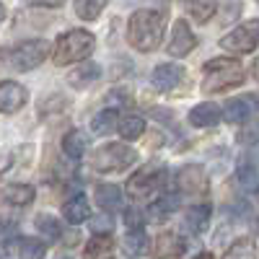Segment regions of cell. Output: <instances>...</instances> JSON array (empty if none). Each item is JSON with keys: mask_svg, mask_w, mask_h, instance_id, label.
<instances>
[{"mask_svg": "<svg viewBox=\"0 0 259 259\" xmlns=\"http://www.w3.org/2000/svg\"><path fill=\"white\" fill-rule=\"evenodd\" d=\"M36 228L41 231V236H47L50 241H57L62 236V228H60V223L52 218V215H39V218H36Z\"/></svg>", "mask_w": 259, "mask_h": 259, "instance_id": "obj_30", "label": "cell"}, {"mask_svg": "<svg viewBox=\"0 0 259 259\" xmlns=\"http://www.w3.org/2000/svg\"><path fill=\"white\" fill-rule=\"evenodd\" d=\"M166 182V168L163 166H143L133 177L127 179V189L133 197H150L156 189H161Z\"/></svg>", "mask_w": 259, "mask_h": 259, "instance_id": "obj_7", "label": "cell"}, {"mask_svg": "<svg viewBox=\"0 0 259 259\" xmlns=\"http://www.w3.org/2000/svg\"><path fill=\"white\" fill-rule=\"evenodd\" d=\"M138 163V150L124 143H106L91 153V168L99 174H109V171H124Z\"/></svg>", "mask_w": 259, "mask_h": 259, "instance_id": "obj_4", "label": "cell"}, {"mask_svg": "<svg viewBox=\"0 0 259 259\" xmlns=\"http://www.w3.org/2000/svg\"><path fill=\"white\" fill-rule=\"evenodd\" d=\"M246 78L241 62H236L231 57H215L205 62V80H202V91L205 94H221L228 91L233 85H241Z\"/></svg>", "mask_w": 259, "mask_h": 259, "instance_id": "obj_2", "label": "cell"}, {"mask_svg": "<svg viewBox=\"0 0 259 259\" xmlns=\"http://www.w3.org/2000/svg\"><path fill=\"white\" fill-rule=\"evenodd\" d=\"M256 228H259V221H256Z\"/></svg>", "mask_w": 259, "mask_h": 259, "instance_id": "obj_38", "label": "cell"}, {"mask_svg": "<svg viewBox=\"0 0 259 259\" xmlns=\"http://www.w3.org/2000/svg\"><path fill=\"white\" fill-rule=\"evenodd\" d=\"M45 254H47L45 241H39V239H21L18 241V256L21 259H45Z\"/></svg>", "mask_w": 259, "mask_h": 259, "instance_id": "obj_28", "label": "cell"}, {"mask_svg": "<svg viewBox=\"0 0 259 259\" xmlns=\"http://www.w3.org/2000/svg\"><path fill=\"white\" fill-rule=\"evenodd\" d=\"M122 246H124L127 256H143L150 249V241H148V236H145L143 228H130L127 236L122 239Z\"/></svg>", "mask_w": 259, "mask_h": 259, "instance_id": "obj_24", "label": "cell"}, {"mask_svg": "<svg viewBox=\"0 0 259 259\" xmlns=\"http://www.w3.org/2000/svg\"><path fill=\"white\" fill-rule=\"evenodd\" d=\"M112 228H114V218H112L109 210H104L101 215H94L91 218V231L94 233H112Z\"/></svg>", "mask_w": 259, "mask_h": 259, "instance_id": "obj_32", "label": "cell"}, {"mask_svg": "<svg viewBox=\"0 0 259 259\" xmlns=\"http://www.w3.org/2000/svg\"><path fill=\"white\" fill-rule=\"evenodd\" d=\"M236 140H239L241 145H254V143L259 140V119H254V122H249V119H246V124L239 130Z\"/></svg>", "mask_w": 259, "mask_h": 259, "instance_id": "obj_31", "label": "cell"}, {"mask_svg": "<svg viewBox=\"0 0 259 259\" xmlns=\"http://www.w3.org/2000/svg\"><path fill=\"white\" fill-rule=\"evenodd\" d=\"M223 259H256V251H254V244L249 239H239L228 246V251L223 254Z\"/></svg>", "mask_w": 259, "mask_h": 259, "instance_id": "obj_29", "label": "cell"}, {"mask_svg": "<svg viewBox=\"0 0 259 259\" xmlns=\"http://www.w3.org/2000/svg\"><path fill=\"white\" fill-rule=\"evenodd\" d=\"M184 239L174 231H163L156 236V241L150 244V259H171V256H179L184 251Z\"/></svg>", "mask_w": 259, "mask_h": 259, "instance_id": "obj_11", "label": "cell"}, {"mask_svg": "<svg viewBox=\"0 0 259 259\" xmlns=\"http://www.w3.org/2000/svg\"><path fill=\"white\" fill-rule=\"evenodd\" d=\"M29 6H41V8H57V6H62L65 0H26Z\"/></svg>", "mask_w": 259, "mask_h": 259, "instance_id": "obj_35", "label": "cell"}, {"mask_svg": "<svg viewBox=\"0 0 259 259\" xmlns=\"http://www.w3.org/2000/svg\"><path fill=\"white\" fill-rule=\"evenodd\" d=\"M96 205L101 207V210H117V207H122V189L117 187V184H99L96 187Z\"/></svg>", "mask_w": 259, "mask_h": 259, "instance_id": "obj_20", "label": "cell"}, {"mask_svg": "<svg viewBox=\"0 0 259 259\" xmlns=\"http://www.w3.org/2000/svg\"><path fill=\"white\" fill-rule=\"evenodd\" d=\"M207 223H210V207L207 205H194L187 210L184 215V228L189 233H202L207 231Z\"/></svg>", "mask_w": 259, "mask_h": 259, "instance_id": "obj_23", "label": "cell"}, {"mask_svg": "<svg viewBox=\"0 0 259 259\" xmlns=\"http://www.w3.org/2000/svg\"><path fill=\"white\" fill-rule=\"evenodd\" d=\"M62 150H65V156H70V158H83V153L89 150V135H85L83 130H70V133L62 138Z\"/></svg>", "mask_w": 259, "mask_h": 259, "instance_id": "obj_22", "label": "cell"}, {"mask_svg": "<svg viewBox=\"0 0 259 259\" xmlns=\"http://www.w3.org/2000/svg\"><path fill=\"white\" fill-rule=\"evenodd\" d=\"M99 78H101V68H99V65L96 62H83V65H78L75 70H70L68 83L73 85V89H85L89 83H94Z\"/></svg>", "mask_w": 259, "mask_h": 259, "instance_id": "obj_18", "label": "cell"}, {"mask_svg": "<svg viewBox=\"0 0 259 259\" xmlns=\"http://www.w3.org/2000/svg\"><path fill=\"white\" fill-rule=\"evenodd\" d=\"M62 218L68 223H73V226L89 221V200H85L83 194H75L73 200H68L62 205Z\"/></svg>", "mask_w": 259, "mask_h": 259, "instance_id": "obj_19", "label": "cell"}, {"mask_svg": "<svg viewBox=\"0 0 259 259\" xmlns=\"http://www.w3.org/2000/svg\"><path fill=\"white\" fill-rule=\"evenodd\" d=\"M163 31H166V21L158 11H135L130 16L127 24V39L138 52H153L158 50V45L163 41Z\"/></svg>", "mask_w": 259, "mask_h": 259, "instance_id": "obj_1", "label": "cell"}, {"mask_svg": "<svg viewBox=\"0 0 259 259\" xmlns=\"http://www.w3.org/2000/svg\"><path fill=\"white\" fill-rule=\"evenodd\" d=\"M117 112L114 109H104L99 112L94 119H91V130H94V135H109L112 130H117Z\"/></svg>", "mask_w": 259, "mask_h": 259, "instance_id": "obj_26", "label": "cell"}, {"mask_svg": "<svg viewBox=\"0 0 259 259\" xmlns=\"http://www.w3.org/2000/svg\"><path fill=\"white\" fill-rule=\"evenodd\" d=\"M207 171L202 168V166H182L179 171H177V187L182 189V192H192V194H202V192H207Z\"/></svg>", "mask_w": 259, "mask_h": 259, "instance_id": "obj_10", "label": "cell"}, {"mask_svg": "<svg viewBox=\"0 0 259 259\" xmlns=\"http://www.w3.org/2000/svg\"><path fill=\"white\" fill-rule=\"evenodd\" d=\"M3 21H6V6L0 3V24H3Z\"/></svg>", "mask_w": 259, "mask_h": 259, "instance_id": "obj_36", "label": "cell"}, {"mask_svg": "<svg viewBox=\"0 0 259 259\" xmlns=\"http://www.w3.org/2000/svg\"><path fill=\"white\" fill-rule=\"evenodd\" d=\"M47 55H50V45L45 39H29V41H21L18 47H13L8 52V62H11V68L26 73V70L39 68Z\"/></svg>", "mask_w": 259, "mask_h": 259, "instance_id": "obj_5", "label": "cell"}, {"mask_svg": "<svg viewBox=\"0 0 259 259\" xmlns=\"http://www.w3.org/2000/svg\"><path fill=\"white\" fill-rule=\"evenodd\" d=\"M124 223H127V228H143V212L138 207L124 210Z\"/></svg>", "mask_w": 259, "mask_h": 259, "instance_id": "obj_34", "label": "cell"}, {"mask_svg": "<svg viewBox=\"0 0 259 259\" xmlns=\"http://www.w3.org/2000/svg\"><path fill=\"white\" fill-rule=\"evenodd\" d=\"M251 114H254V99L251 96H239V99H231L223 104V119L231 124L246 122Z\"/></svg>", "mask_w": 259, "mask_h": 259, "instance_id": "obj_14", "label": "cell"}, {"mask_svg": "<svg viewBox=\"0 0 259 259\" xmlns=\"http://www.w3.org/2000/svg\"><path fill=\"white\" fill-rule=\"evenodd\" d=\"M114 256V239L112 233H96L85 244V259H112Z\"/></svg>", "mask_w": 259, "mask_h": 259, "instance_id": "obj_17", "label": "cell"}, {"mask_svg": "<svg viewBox=\"0 0 259 259\" xmlns=\"http://www.w3.org/2000/svg\"><path fill=\"white\" fill-rule=\"evenodd\" d=\"M75 13L83 21H96L101 16V11L106 8V0H75Z\"/></svg>", "mask_w": 259, "mask_h": 259, "instance_id": "obj_27", "label": "cell"}, {"mask_svg": "<svg viewBox=\"0 0 259 259\" xmlns=\"http://www.w3.org/2000/svg\"><path fill=\"white\" fill-rule=\"evenodd\" d=\"M194 259H212V254H207V251H202V254H197Z\"/></svg>", "mask_w": 259, "mask_h": 259, "instance_id": "obj_37", "label": "cell"}, {"mask_svg": "<svg viewBox=\"0 0 259 259\" xmlns=\"http://www.w3.org/2000/svg\"><path fill=\"white\" fill-rule=\"evenodd\" d=\"M223 117V109L218 104H210V101H202L197 106H192L189 112V124L192 127H200V130H207V127H215Z\"/></svg>", "mask_w": 259, "mask_h": 259, "instance_id": "obj_12", "label": "cell"}, {"mask_svg": "<svg viewBox=\"0 0 259 259\" xmlns=\"http://www.w3.org/2000/svg\"><path fill=\"white\" fill-rule=\"evenodd\" d=\"M194 47H197V36L192 34V29L187 26V21H174V26H171V36H168V45H166V52L171 57H187Z\"/></svg>", "mask_w": 259, "mask_h": 259, "instance_id": "obj_8", "label": "cell"}, {"mask_svg": "<svg viewBox=\"0 0 259 259\" xmlns=\"http://www.w3.org/2000/svg\"><path fill=\"white\" fill-rule=\"evenodd\" d=\"M177 207H179V197H177V194H174V197H171V194H163V197H158L156 202H150L145 218L153 221V223H163V221H168L171 215H174Z\"/></svg>", "mask_w": 259, "mask_h": 259, "instance_id": "obj_16", "label": "cell"}, {"mask_svg": "<svg viewBox=\"0 0 259 259\" xmlns=\"http://www.w3.org/2000/svg\"><path fill=\"white\" fill-rule=\"evenodd\" d=\"M29 101V91L16 80H0V114H16Z\"/></svg>", "mask_w": 259, "mask_h": 259, "instance_id": "obj_9", "label": "cell"}, {"mask_svg": "<svg viewBox=\"0 0 259 259\" xmlns=\"http://www.w3.org/2000/svg\"><path fill=\"white\" fill-rule=\"evenodd\" d=\"M153 85L158 91H171V89H177V85L182 83L184 78V70H182V65H174V62H163L158 65V68L153 70Z\"/></svg>", "mask_w": 259, "mask_h": 259, "instance_id": "obj_13", "label": "cell"}, {"mask_svg": "<svg viewBox=\"0 0 259 259\" xmlns=\"http://www.w3.org/2000/svg\"><path fill=\"white\" fill-rule=\"evenodd\" d=\"M117 133H119L124 140H138V138L145 133V119L138 117V114H127V117L117 124Z\"/></svg>", "mask_w": 259, "mask_h": 259, "instance_id": "obj_25", "label": "cell"}, {"mask_svg": "<svg viewBox=\"0 0 259 259\" xmlns=\"http://www.w3.org/2000/svg\"><path fill=\"white\" fill-rule=\"evenodd\" d=\"M236 177H239V182L241 184H246V187H256V168L251 166V163H239V171H236Z\"/></svg>", "mask_w": 259, "mask_h": 259, "instance_id": "obj_33", "label": "cell"}, {"mask_svg": "<svg viewBox=\"0 0 259 259\" xmlns=\"http://www.w3.org/2000/svg\"><path fill=\"white\" fill-rule=\"evenodd\" d=\"M182 6L197 24H207L218 8V0H182Z\"/></svg>", "mask_w": 259, "mask_h": 259, "instance_id": "obj_21", "label": "cell"}, {"mask_svg": "<svg viewBox=\"0 0 259 259\" xmlns=\"http://www.w3.org/2000/svg\"><path fill=\"white\" fill-rule=\"evenodd\" d=\"M221 47L233 55H249L259 47V18L244 21L221 39Z\"/></svg>", "mask_w": 259, "mask_h": 259, "instance_id": "obj_6", "label": "cell"}, {"mask_svg": "<svg viewBox=\"0 0 259 259\" xmlns=\"http://www.w3.org/2000/svg\"><path fill=\"white\" fill-rule=\"evenodd\" d=\"M96 47V36L85 29H70L65 31L57 41H55V52L52 60L55 65H73V62H83Z\"/></svg>", "mask_w": 259, "mask_h": 259, "instance_id": "obj_3", "label": "cell"}, {"mask_svg": "<svg viewBox=\"0 0 259 259\" xmlns=\"http://www.w3.org/2000/svg\"><path fill=\"white\" fill-rule=\"evenodd\" d=\"M34 187L31 184H8L0 192V202H6L11 207H26L34 202Z\"/></svg>", "mask_w": 259, "mask_h": 259, "instance_id": "obj_15", "label": "cell"}]
</instances>
